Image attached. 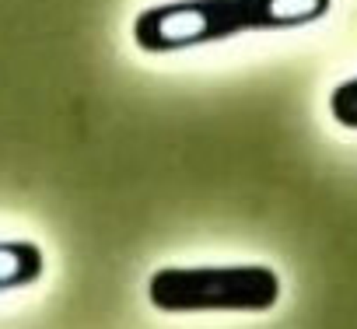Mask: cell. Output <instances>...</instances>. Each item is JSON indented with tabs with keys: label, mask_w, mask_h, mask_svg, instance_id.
<instances>
[{
	"label": "cell",
	"mask_w": 357,
	"mask_h": 329,
	"mask_svg": "<svg viewBox=\"0 0 357 329\" xmlns=\"http://www.w3.org/2000/svg\"><path fill=\"white\" fill-rule=\"evenodd\" d=\"M326 11L329 0H172L137 15L133 39L144 53H175L242 32L312 25Z\"/></svg>",
	"instance_id": "1"
},
{
	"label": "cell",
	"mask_w": 357,
	"mask_h": 329,
	"mask_svg": "<svg viewBox=\"0 0 357 329\" xmlns=\"http://www.w3.org/2000/svg\"><path fill=\"white\" fill-rule=\"evenodd\" d=\"M329 112L340 126L347 130H357V77L354 81H343L333 95H329Z\"/></svg>",
	"instance_id": "4"
},
{
	"label": "cell",
	"mask_w": 357,
	"mask_h": 329,
	"mask_svg": "<svg viewBox=\"0 0 357 329\" xmlns=\"http://www.w3.org/2000/svg\"><path fill=\"white\" fill-rule=\"evenodd\" d=\"M43 249L36 242H0V291L29 287L43 277Z\"/></svg>",
	"instance_id": "3"
},
{
	"label": "cell",
	"mask_w": 357,
	"mask_h": 329,
	"mask_svg": "<svg viewBox=\"0 0 357 329\" xmlns=\"http://www.w3.org/2000/svg\"><path fill=\"white\" fill-rule=\"evenodd\" d=\"M158 312H270L280 277L263 263L238 266H161L147 280Z\"/></svg>",
	"instance_id": "2"
}]
</instances>
